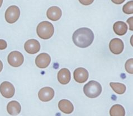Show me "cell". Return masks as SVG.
Segmentation results:
<instances>
[{"label": "cell", "mask_w": 133, "mask_h": 116, "mask_svg": "<svg viewBox=\"0 0 133 116\" xmlns=\"http://www.w3.org/2000/svg\"><path fill=\"white\" fill-rule=\"evenodd\" d=\"M110 85L116 94H123L126 91V86L123 84L119 83H110Z\"/></svg>", "instance_id": "18"}, {"label": "cell", "mask_w": 133, "mask_h": 116, "mask_svg": "<svg viewBox=\"0 0 133 116\" xmlns=\"http://www.w3.org/2000/svg\"><path fill=\"white\" fill-rule=\"evenodd\" d=\"M36 32L39 38L42 39H49L54 34V26L49 21H42L37 27Z\"/></svg>", "instance_id": "2"}, {"label": "cell", "mask_w": 133, "mask_h": 116, "mask_svg": "<svg viewBox=\"0 0 133 116\" xmlns=\"http://www.w3.org/2000/svg\"><path fill=\"white\" fill-rule=\"evenodd\" d=\"M58 107L61 111L65 114H71L74 110L73 104L67 99L60 100L58 103Z\"/></svg>", "instance_id": "14"}, {"label": "cell", "mask_w": 133, "mask_h": 116, "mask_svg": "<svg viewBox=\"0 0 133 116\" xmlns=\"http://www.w3.org/2000/svg\"><path fill=\"white\" fill-rule=\"evenodd\" d=\"M7 46V44L6 41L3 39H0V50H5Z\"/></svg>", "instance_id": "21"}, {"label": "cell", "mask_w": 133, "mask_h": 116, "mask_svg": "<svg viewBox=\"0 0 133 116\" xmlns=\"http://www.w3.org/2000/svg\"><path fill=\"white\" fill-rule=\"evenodd\" d=\"M51 62V57L48 53H42L37 56L35 59V64L39 68L45 69Z\"/></svg>", "instance_id": "11"}, {"label": "cell", "mask_w": 133, "mask_h": 116, "mask_svg": "<svg viewBox=\"0 0 133 116\" xmlns=\"http://www.w3.org/2000/svg\"><path fill=\"white\" fill-rule=\"evenodd\" d=\"M83 92L88 98H97L102 92V87L97 81L92 80L84 86Z\"/></svg>", "instance_id": "3"}, {"label": "cell", "mask_w": 133, "mask_h": 116, "mask_svg": "<svg viewBox=\"0 0 133 116\" xmlns=\"http://www.w3.org/2000/svg\"><path fill=\"white\" fill-rule=\"evenodd\" d=\"M54 90L50 87H44L40 90L38 93L39 99L44 102H47L54 98Z\"/></svg>", "instance_id": "9"}, {"label": "cell", "mask_w": 133, "mask_h": 116, "mask_svg": "<svg viewBox=\"0 0 133 116\" xmlns=\"http://www.w3.org/2000/svg\"><path fill=\"white\" fill-rule=\"evenodd\" d=\"M110 51L115 54H119L123 52L124 44L123 40L119 38H114L110 41L109 44Z\"/></svg>", "instance_id": "7"}, {"label": "cell", "mask_w": 133, "mask_h": 116, "mask_svg": "<svg viewBox=\"0 0 133 116\" xmlns=\"http://www.w3.org/2000/svg\"><path fill=\"white\" fill-rule=\"evenodd\" d=\"M21 107L20 103L17 101H11L7 104V111L9 114L11 115H16L20 113Z\"/></svg>", "instance_id": "15"}, {"label": "cell", "mask_w": 133, "mask_h": 116, "mask_svg": "<svg viewBox=\"0 0 133 116\" xmlns=\"http://www.w3.org/2000/svg\"><path fill=\"white\" fill-rule=\"evenodd\" d=\"M80 2H81V3H85V5H90L91 3H92L94 2V1H79Z\"/></svg>", "instance_id": "23"}, {"label": "cell", "mask_w": 133, "mask_h": 116, "mask_svg": "<svg viewBox=\"0 0 133 116\" xmlns=\"http://www.w3.org/2000/svg\"><path fill=\"white\" fill-rule=\"evenodd\" d=\"M72 39L76 46L85 48L91 46L94 40V34L91 29L87 28H81L75 32Z\"/></svg>", "instance_id": "1"}, {"label": "cell", "mask_w": 133, "mask_h": 116, "mask_svg": "<svg viewBox=\"0 0 133 116\" xmlns=\"http://www.w3.org/2000/svg\"><path fill=\"white\" fill-rule=\"evenodd\" d=\"M132 19L133 17H130L129 19L127 20V22L129 23V26H130V30L131 31L133 30V29H132Z\"/></svg>", "instance_id": "22"}, {"label": "cell", "mask_w": 133, "mask_h": 116, "mask_svg": "<svg viewBox=\"0 0 133 116\" xmlns=\"http://www.w3.org/2000/svg\"><path fill=\"white\" fill-rule=\"evenodd\" d=\"M15 89L14 85L9 81H4L0 85V93L6 98H11L14 96Z\"/></svg>", "instance_id": "6"}, {"label": "cell", "mask_w": 133, "mask_h": 116, "mask_svg": "<svg viewBox=\"0 0 133 116\" xmlns=\"http://www.w3.org/2000/svg\"><path fill=\"white\" fill-rule=\"evenodd\" d=\"M3 69V63L2 62V61L0 60V72H1V71Z\"/></svg>", "instance_id": "24"}, {"label": "cell", "mask_w": 133, "mask_h": 116, "mask_svg": "<svg viewBox=\"0 0 133 116\" xmlns=\"http://www.w3.org/2000/svg\"><path fill=\"white\" fill-rule=\"evenodd\" d=\"M123 11L125 14H132L133 13V1H129L124 5L123 7Z\"/></svg>", "instance_id": "19"}, {"label": "cell", "mask_w": 133, "mask_h": 116, "mask_svg": "<svg viewBox=\"0 0 133 116\" xmlns=\"http://www.w3.org/2000/svg\"><path fill=\"white\" fill-rule=\"evenodd\" d=\"M20 15V11L18 7L15 5L10 6L6 11L5 19L10 24L15 23L17 21Z\"/></svg>", "instance_id": "4"}, {"label": "cell", "mask_w": 133, "mask_h": 116, "mask_svg": "<svg viewBox=\"0 0 133 116\" xmlns=\"http://www.w3.org/2000/svg\"><path fill=\"white\" fill-rule=\"evenodd\" d=\"M133 58H130L128 59V60L125 63V70L127 71L129 73L132 74H133Z\"/></svg>", "instance_id": "20"}, {"label": "cell", "mask_w": 133, "mask_h": 116, "mask_svg": "<svg viewBox=\"0 0 133 116\" xmlns=\"http://www.w3.org/2000/svg\"><path fill=\"white\" fill-rule=\"evenodd\" d=\"M62 12L60 8L57 6H52L47 10L46 15L48 18L51 21H56L60 19Z\"/></svg>", "instance_id": "12"}, {"label": "cell", "mask_w": 133, "mask_h": 116, "mask_svg": "<svg viewBox=\"0 0 133 116\" xmlns=\"http://www.w3.org/2000/svg\"><path fill=\"white\" fill-rule=\"evenodd\" d=\"M2 3H3V1H2V0H0V7H1V6H2Z\"/></svg>", "instance_id": "25"}, {"label": "cell", "mask_w": 133, "mask_h": 116, "mask_svg": "<svg viewBox=\"0 0 133 116\" xmlns=\"http://www.w3.org/2000/svg\"><path fill=\"white\" fill-rule=\"evenodd\" d=\"M24 48L27 53L31 54H35L40 50V44L37 40L29 39L25 43Z\"/></svg>", "instance_id": "10"}, {"label": "cell", "mask_w": 133, "mask_h": 116, "mask_svg": "<svg viewBox=\"0 0 133 116\" xmlns=\"http://www.w3.org/2000/svg\"><path fill=\"white\" fill-rule=\"evenodd\" d=\"M71 72L68 69L63 68L59 71L58 73V80L61 84L66 85L68 84L71 80Z\"/></svg>", "instance_id": "13"}, {"label": "cell", "mask_w": 133, "mask_h": 116, "mask_svg": "<svg viewBox=\"0 0 133 116\" xmlns=\"http://www.w3.org/2000/svg\"><path fill=\"white\" fill-rule=\"evenodd\" d=\"M7 60L10 65L12 67H17L23 65L24 58L23 54L20 52L13 51L9 54Z\"/></svg>", "instance_id": "5"}, {"label": "cell", "mask_w": 133, "mask_h": 116, "mask_svg": "<svg viewBox=\"0 0 133 116\" xmlns=\"http://www.w3.org/2000/svg\"><path fill=\"white\" fill-rule=\"evenodd\" d=\"M89 74L88 71L82 67L76 69L73 72L74 79L77 83L82 84L86 82L88 78Z\"/></svg>", "instance_id": "8"}, {"label": "cell", "mask_w": 133, "mask_h": 116, "mask_svg": "<svg viewBox=\"0 0 133 116\" xmlns=\"http://www.w3.org/2000/svg\"><path fill=\"white\" fill-rule=\"evenodd\" d=\"M110 116H125V111L124 108L120 104H115L110 110Z\"/></svg>", "instance_id": "17"}, {"label": "cell", "mask_w": 133, "mask_h": 116, "mask_svg": "<svg viewBox=\"0 0 133 116\" xmlns=\"http://www.w3.org/2000/svg\"><path fill=\"white\" fill-rule=\"evenodd\" d=\"M114 31L118 35H124L128 31V26L125 22L123 21H117L113 26Z\"/></svg>", "instance_id": "16"}]
</instances>
